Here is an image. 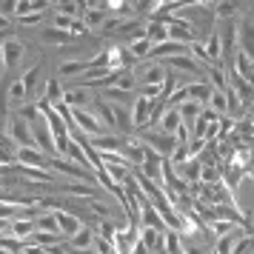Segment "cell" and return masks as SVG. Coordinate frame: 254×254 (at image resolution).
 Instances as JSON below:
<instances>
[{
	"label": "cell",
	"instance_id": "1",
	"mask_svg": "<svg viewBox=\"0 0 254 254\" xmlns=\"http://www.w3.org/2000/svg\"><path fill=\"white\" fill-rule=\"evenodd\" d=\"M3 134L12 140L17 149H20V146H35V137H32V126H29V120H23L20 115H9V120H6V128H3Z\"/></svg>",
	"mask_w": 254,
	"mask_h": 254
},
{
	"label": "cell",
	"instance_id": "2",
	"mask_svg": "<svg viewBox=\"0 0 254 254\" xmlns=\"http://www.w3.org/2000/svg\"><path fill=\"white\" fill-rule=\"evenodd\" d=\"M29 126H32V137H35V146L40 151H43V154H49V157H52V154H58V151H55V140H52V128H49V120L43 115H37L35 120H32V123H29Z\"/></svg>",
	"mask_w": 254,
	"mask_h": 254
},
{
	"label": "cell",
	"instance_id": "3",
	"mask_svg": "<svg viewBox=\"0 0 254 254\" xmlns=\"http://www.w3.org/2000/svg\"><path fill=\"white\" fill-rule=\"evenodd\" d=\"M166 74H169V69L160 66V63H151L149 58H146V63H140L137 69H134V77H137V83H143V86H163Z\"/></svg>",
	"mask_w": 254,
	"mask_h": 254
},
{
	"label": "cell",
	"instance_id": "4",
	"mask_svg": "<svg viewBox=\"0 0 254 254\" xmlns=\"http://www.w3.org/2000/svg\"><path fill=\"white\" fill-rule=\"evenodd\" d=\"M71 117H74V126L80 128L83 134H89V137H97V134H103L106 131L103 123H100L92 112H86L83 106H71Z\"/></svg>",
	"mask_w": 254,
	"mask_h": 254
},
{
	"label": "cell",
	"instance_id": "5",
	"mask_svg": "<svg viewBox=\"0 0 254 254\" xmlns=\"http://www.w3.org/2000/svg\"><path fill=\"white\" fill-rule=\"evenodd\" d=\"M17 163L20 166H35V169H49V154H43L37 146H20L17 149Z\"/></svg>",
	"mask_w": 254,
	"mask_h": 254
},
{
	"label": "cell",
	"instance_id": "6",
	"mask_svg": "<svg viewBox=\"0 0 254 254\" xmlns=\"http://www.w3.org/2000/svg\"><path fill=\"white\" fill-rule=\"evenodd\" d=\"M131 120H134V128H146L151 120V100L146 94H137L134 103H131Z\"/></svg>",
	"mask_w": 254,
	"mask_h": 254
},
{
	"label": "cell",
	"instance_id": "7",
	"mask_svg": "<svg viewBox=\"0 0 254 254\" xmlns=\"http://www.w3.org/2000/svg\"><path fill=\"white\" fill-rule=\"evenodd\" d=\"M3 43V63H6V69H14L26 55V46L20 40H14V37H6V40H0Z\"/></svg>",
	"mask_w": 254,
	"mask_h": 254
},
{
	"label": "cell",
	"instance_id": "8",
	"mask_svg": "<svg viewBox=\"0 0 254 254\" xmlns=\"http://www.w3.org/2000/svg\"><path fill=\"white\" fill-rule=\"evenodd\" d=\"M231 58H234V66H231V69L237 71L246 83H254V60H252V55H249L246 49H237Z\"/></svg>",
	"mask_w": 254,
	"mask_h": 254
},
{
	"label": "cell",
	"instance_id": "9",
	"mask_svg": "<svg viewBox=\"0 0 254 254\" xmlns=\"http://www.w3.org/2000/svg\"><path fill=\"white\" fill-rule=\"evenodd\" d=\"M94 109V117L100 120V123H106L109 128H117V120H115V106L109 103L106 97H92V103H89Z\"/></svg>",
	"mask_w": 254,
	"mask_h": 254
},
{
	"label": "cell",
	"instance_id": "10",
	"mask_svg": "<svg viewBox=\"0 0 254 254\" xmlns=\"http://www.w3.org/2000/svg\"><path fill=\"white\" fill-rule=\"evenodd\" d=\"M174 172H177V177H180L183 183H200L203 163L197 160V157H189V160H183L180 166H174Z\"/></svg>",
	"mask_w": 254,
	"mask_h": 254
},
{
	"label": "cell",
	"instance_id": "11",
	"mask_svg": "<svg viewBox=\"0 0 254 254\" xmlns=\"http://www.w3.org/2000/svg\"><path fill=\"white\" fill-rule=\"evenodd\" d=\"M55 217H58V229H60L63 237H74V234L83 229V220L74 217L71 211H55Z\"/></svg>",
	"mask_w": 254,
	"mask_h": 254
},
{
	"label": "cell",
	"instance_id": "12",
	"mask_svg": "<svg viewBox=\"0 0 254 254\" xmlns=\"http://www.w3.org/2000/svg\"><path fill=\"white\" fill-rule=\"evenodd\" d=\"M100 97H106L112 106H131L134 103V94L126 92V89H117V86H106Z\"/></svg>",
	"mask_w": 254,
	"mask_h": 254
},
{
	"label": "cell",
	"instance_id": "13",
	"mask_svg": "<svg viewBox=\"0 0 254 254\" xmlns=\"http://www.w3.org/2000/svg\"><path fill=\"white\" fill-rule=\"evenodd\" d=\"M243 240V231L240 229H234L229 231V234H223V237H217V246H214V252L217 254H234V249H237V243Z\"/></svg>",
	"mask_w": 254,
	"mask_h": 254
},
{
	"label": "cell",
	"instance_id": "14",
	"mask_svg": "<svg viewBox=\"0 0 254 254\" xmlns=\"http://www.w3.org/2000/svg\"><path fill=\"white\" fill-rule=\"evenodd\" d=\"M146 40H149L151 46L166 43V40H169V26L163 23V20H151V23L146 26Z\"/></svg>",
	"mask_w": 254,
	"mask_h": 254
},
{
	"label": "cell",
	"instance_id": "15",
	"mask_svg": "<svg viewBox=\"0 0 254 254\" xmlns=\"http://www.w3.org/2000/svg\"><path fill=\"white\" fill-rule=\"evenodd\" d=\"M163 234H166V231L143 226V229H140V243H143V246L149 249V254H151V252H157V249H163Z\"/></svg>",
	"mask_w": 254,
	"mask_h": 254
},
{
	"label": "cell",
	"instance_id": "16",
	"mask_svg": "<svg viewBox=\"0 0 254 254\" xmlns=\"http://www.w3.org/2000/svg\"><path fill=\"white\" fill-rule=\"evenodd\" d=\"M40 40H43V43H55V46H66V43L74 40V35L55 26V29H43V32H40Z\"/></svg>",
	"mask_w": 254,
	"mask_h": 254
},
{
	"label": "cell",
	"instance_id": "17",
	"mask_svg": "<svg viewBox=\"0 0 254 254\" xmlns=\"http://www.w3.org/2000/svg\"><path fill=\"white\" fill-rule=\"evenodd\" d=\"M63 157H69L71 163H77V166H83V169H92V172H94V166L89 163V157H86V151H83V146L77 143V140L69 137V149H66Z\"/></svg>",
	"mask_w": 254,
	"mask_h": 254
},
{
	"label": "cell",
	"instance_id": "18",
	"mask_svg": "<svg viewBox=\"0 0 254 254\" xmlns=\"http://www.w3.org/2000/svg\"><path fill=\"white\" fill-rule=\"evenodd\" d=\"M183 126V120H180V112L177 109H166L160 117V131L166 134H177V128Z\"/></svg>",
	"mask_w": 254,
	"mask_h": 254
},
{
	"label": "cell",
	"instance_id": "19",
	"mask_svg": "<svg viewBox=\"0 0 254 254\" xmlns=\"http://www.w3.org/2000/svg\"><path fill=\"white\" fill-rule=\"evenodd\" d=\"M63 103H69V106H89V103H92V94L86 92V86H77V89L63 92Z\"/></svg>",
	"mask_w": 254,
	"mask_h": 254
},
{
	"label": "cell",
	"instance_id": "20",
	"mask_svg": "<svg viewBox=\"0 0 254 254\" xmlns=\"http://www.w3.org/2000/svg\"><path fill=\"white\" fill-rule=\"evenodd\" d=\"M211 86L208 83H189V94H191V100L200 106H208V97H211Z\"/></svg>",
	"mask_w": 254,
	"mask_h": 254
},
{
	"label": "cell",
	"instance_id": "21",
	"mask_svg": "<svg viewBox=\"0 0 254 254\" xmlns=\"http://www.w3.org/2000/svg\"><path fill=\"white\" fill-rule=\"evenodd\" d=\"M240 32V43H243V49L252 55V60H254V23L252 20H243V26L237 29Z\"/></svg>",
	"mask_w": 254,
	"mask_h": 254
},
{
	"label": "cell",
	"instance_id": "22",
	"mask_svg": "<svg viewBox=\"0 0 254 254\" xmlns=\"http://www.w3.org/2000/svg\"><path fill=\"white\" fill-rule=\"evenodd\" d=\"M9 234L26 240L29 234H35V220H12V223H9Z\"/></svg>",
	"mask_w": 254,
	"mask_h": 254
},
{
	"label": "cell",
	"instance_id": "23",
	"mask_svg": "<svg viewBox=\"0 0 254 254\" xmlns=\"http://www.w3.org/2000/svg\"><path fill=\"white\" fill-rule=\"evenodd\" d=\"M92 240H94V231L89 226H83L74 237H69V246L71 249H92Z\"/></svg>",
	"mask_w": 254,
	"mask_h": 254
},
{
	"label": "cell",
	"instance_id": "24",
	"mask_svg": "<svg viewBox=\"0 0 254 254\" xmlns=\"http://www.w3.org/2000/svg\"><path fill=\"white\" fill-rule=\"evenodd\" d=\"M208 109L214 112V115H226V89H214L211 97H208Z\"/></svg>",
	"mask_w": 254,
	"mask_h": 254
},
{
	"label": "cell",
	"instance_id": "25",
	"mask_svg": "<svg viewBox=\"0 0 254 254\" xmlns=\"http://www.w3.org/2000/svg\"><path fill=\"white\" fill-rule=\"evenodd\" d=\"M172 60V69H183V71H191V74H200V66L189 55H177V58H169Z\"/></svg>",
	"mask_w": 254,
	"mask_h": 254
},
{
	"label": "cell",
	"instance_id": "26",
	"mask_svg": "<svg viewBox=\"0 0 254 254\" xmlns=\"http://www.w3.org/2000/svg\"><path fill=\"white\" fill-rule=\"evenodd\" d=\"M35 229L37 231H52V234H60L58 217H55V214H40V217H35Z\"/></svg>",
	"mask_w": 254,
	"mask_h": 254
},
{
	"label": "cell",
	"instance_id": "27",
	"mask_svg": "<svg viewBox=\"0 0 254 254\" xmlns=\"http://www.w3.org/2000/svg\"><path fill=\"white\" fill-rule=\"evenodd\" d=\"M43 100H49V103L63 100V86L58 83V77H49L46 80V94H43Z\"/></svg>",
	"mask_w": 254,
	"mask_h": 254
},
{
	"label": "cell",
	"instance_id": "28",
	"mask_svg": "<svg viewBox=\"0 0 254 254\" xmlns=\"http://www.w3.org/2000/svg\"><path fill=\"white\" fill-rule=\"evenodd\" d=\"M89 69V60H69V63H60V77H69V74H77V71Z\"/></svg>",
	"mask_w": 254,
	"mask_h": 254
},
{
	"label": "cell",
	"instance_id": "29",
	"mask_svg": "<svg viewBox=\"0 0 254 254\" xmlns=\"http://www.w3.org/2000/svg\"><path fill=\"white\" fill-rule=\"evenodd\" d=\"M128 52H131V55H134V58H149L151 55V43L149 40H146V37H137V40H131V43H128Z\"/></svg>",
	"mask_w": 254,
	"mask_h": 254
},
{
	"label": "cell",
	"instance_id": "30",
	"mask_svg": "<svg viewBox=\"0 0 254 254\" xmlns=\"http://www.w3.org/2000/svg\"><path fill=\"white\" fill-rule=\"evenodd\" d=\"M106 9H86V14H83V17H86V20H83V23L89 26V29H94V26H103L106 23Z\"/></svg>",
	"mask_w": 254,
	"mask_h": 254
},
{
	"label": "cell",
	"instance_id": "31",
	"mask_svg": "<svg viewBox=\"0 0 254 254\" xmlns=\"http://www.w3.org/2000/svg\"><path fill=\"white\" fill-rule=\"evenodd\" d=\"M208 229H211V234H214V240H217V237H223V234H229V231H234L237 226H234L231 220H214V223H208Z\"/></svg>",
	"mask_w": 254,
	"mask_h": 254
},
{
	"label": "cell",
	"instance_id": "32",
	"mask_svg": "<svg viewBox=\"0 0 254 254\" xmlns=\"http://www.w3.org/2000/svg\"><path fill=\"white\" fill-rule=\"evenodd\" d=\"M37 77H40V66H32V69H26V74L20 77V80H23V86H26V94H32V92H35Z\"/></svg>",
	"mask_w": 254,
	"mask_h": 254
},
{
	"label": "cell",
	"instance_id": "33",
	"mask_svg": "<svg viewBox=\"0 0 254 254\" xmlns=\"http://www.w3.org/2000/svg\"><path fill=\"white\" fill-rule=\"evenodd\" d=\"M55 9H58V14H69V17H77V20H80V9H77L74 0H60Z\"/></svg>",
	"mask_w": 254,
	"mask_h": 254
},
{
	"label": "cell",
	"instance_id": "34",
	"mask_svg": "<svg viewBox=\"0 0 254 254\" xmlns=\"http://www.w3.org/2000/svg\"><path fill=\"white\" fill-rule=\"evenodd\" d=\"M92 246H94V252L97 254H115V243L106 240V237H100V234L92 240Z\"/></svg>",
	"mask_w": 254,
	"mask_h": 254
},
{
	"label": "cell",
	"instance_id": "35",
	"mask_svg": "<svg viewBox=\"0 0 254 254\" xmlns=\"http://www.w3.org/2000/svg\"><path fill=\"white\" fill-rule=\"evenodd\" d=\"M9 97H12V103H20V100H26V86H23V80H14L12 86H9Z\"/></svg>",
	"mask_w": 254,
	"mask_h": 254
},
{
	"label": "cell",
	"instance_id": "36",
	"mask_svg": "<svg viewBox=\"0 0 254 254\" xmlns=\"http://www.w3.org/2000/svg\"><path fill=\"white\" fill-rule=\"evenodd\" d=\"M74 23H77V17H69V14H55V26L63 29V32H71Z\"/></svg>",
	"mask_w": 254,
	"mask_h": 254
},
{
	"label": "cell",
	"instance_id": "37",
	"mask_svg": "<svg viewBox=\"0 0 254 254\" xmlns=\"http://www.w3.org/2000/svg\"><path fill=\"white\" fill-rule=\"evenodd\" d=\"M97 234H100V237H106V240H115V226H112V220L106 217V220H100V226H97Z\"/></svg>",
	"mask_w": 254,
	"mask_h": 254
},
{
	"label": "cell",
	"instance_id": "38",
	"mask_svg": "<svg viewBox=\"0 0 254 254\" xmlns=\"http://www.w3.org/2000/svg\"><path fill=\"white\" fill-rule=\"evenodd\" d=\"M14 9H17V0H0V14H3L6 20L14 14Z\"/></svg>",
	"mask_w": 254,
	"mask_h": 254
},
{
	"label": "cell",
	"instance_id": "39",
	"mask_svg": "<svg viewBox=\"0 0 254 254\" xmlns=\"http://www.w3.org/2000/svg\"><path fill=\"white\" fill-rule=\"evenodd\" d=\"M14 20H20L23 26H37L43 20V14H23V17H14Z\"/></svg>",
	"mask_w": 254,
	"mask_h": 254
},
{
	"label": "cell",
	"instance_id": "40",
	"mask_svg": "<svg viewBox=\"0 0 254 254\" xmlns=\"http://www.w3.org/2000/svg\"><path fill=\"white\" fill-rule=\"evenodd\" d=\"M69 254H97V252H89V249H71L69 246Z\"/></svg>",
	"mask_w": 254,
	"mask_h": 254
},
{
	"label": "cell",
	"instance_id": "41",
	"mask_svg": "<svg viewBox=\"0 0 254 254\" xmlns=\"http://www.w3.org/2000/svg\"><path fill=\"white\" fill-rule=\"evenodd\" d=\"M0 66H6V63H3V43H0Z\"/></svg>",
	"mask_w": 254,
	"mask_h": 254
},
{
	"label": "cell",
	"instance_id": "42",
	"mask_svg": "<svg viewBox=\"0 0 254 254\" xmlns=\"http://www.w3.org/2000/svg\"><path fill=\"white\" fill-rule=\"evenodd\" d=\"M46 3H49V6H58L60 0H46Z\"/></svg>",
	"mask_w": 254,
	"mask_h": 254
},
{
	"label": "cell",
	"instance_id": "43",
	"mask_svg": "<svg viewBox=\"0 0 254 254\" xmlns=\"http://www.w3.org/2000/svg\"><path fill=\"white\" fill-rule=\"evenodd\" d=\"M0 26H6V17H3V14H0Z\"/></svg>",
	"mask_w": 254,
	"mask_h": 254
},
{
	"label": "cell",
	"instance_id": "44",
	"mask_svg": "<svg viewBox=\"0 0 254 254\" xmlns=\"http://www.w3.org/2000/svg\"><path fill=\"white\" fill-rule=\"evenodd\" d=\"M3 71H6V66H0V77H3Z\"/></svg>",
	"mask_w": 254,
	"mask_h": 254
},
{
	"label": "cell",
	"instance_id": "45",
	"mask_svg": "<svg viewBox=\"0 0 254 254\" xmlns=\"http://www.w3.org/2000/svg\"><path fill=\"white\" fill-rule=\"evenodd\" d=\"M35 3H37V0H35Z\"/></svg>",
	"mask_w": 254,
	"mask_h": 254
}]
</instances>
